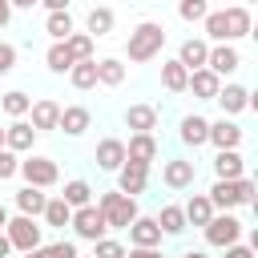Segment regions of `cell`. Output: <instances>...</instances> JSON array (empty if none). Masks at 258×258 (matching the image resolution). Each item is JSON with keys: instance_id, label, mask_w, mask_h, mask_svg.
Wrapping results in <instances>:
<instances>
[{"instance_id": "33", "label": "cell", "mask_w": 258, "mask_h": 258, "mask_svg": "<svg viewBox=\"0 0 258 258\" xmlns=\"http://www.w3.org/2000/svg\"><path fill=\"white\" fill-rule=\"evenodd\" d=\"M44 32H48V40H64L69 32H77V20H73V12H69V8H60V12H48V16H44Z\"/></svg>"}, {"instance_id": "6", "label": "cell", "mask_w": 258, "mask_h": 258, "mask_svg": "<svg viewBox=\"0 0 258 258\" xmlns=\"http://www.w3.org/2000/svg\"><path fill=\"white\" fill-rule=\"evenodd\" d=\"M4 234H8V242H12V250H16V254L44 246V226H40L36 218H28V214H8Z\"/></svg>"}, {"instance_id": "5", "label": "cell", "mask_w": 258, "mask_h": 258, "mask_svg": "<svg viewBox=\"0 0 258 258\" xmlns=\"http://www.w3.org/2000/svg\"><path fill=\"white\" fill-rule=\"evenodd\" d=\"M16 173L24 177V185H36V189L60 185V165L52 157H44V153H20V169Z\"/></svg>"}, {"instance_id": "16", "label": "cell", "mask_w": 258, "mask_h": 258, "mask_svg": "<svg viewBox=\"0 0 258 258\" xmlns=\"http://www.w3.org/2000/svg\"><path fill=\"white\" fill-rule=\"evenodd\" d=\"M56 121H60V101H52V97H32L28 125H32L36 133H48V129H56Z\"/></svg>"}, {"instance_id": "12", "label": "cell", "mask_w": 258, "mask_h": 258, "mask_svg": "<svg viewBox=\"0 0 258 258\" xmlns=\"http://www.w3.org/2000/svg\"><path fill=\"white\" fill-rule=\"evenodd\" d=\"M36 137H40V133L28 125V117H12V121L4 125V149H12V153H32Z\"/></svg>"}, {"instance_id": "28", "label": "cell", "mask_w": 258, "mask_h": 258, "mask_svg": "<svg viewBox=\"0 0 258 258\" xmlns=\"http://www.w3.org/2000/svg\"><path fill=\"white\" fill-rule=\"evenodd\" d=\"M69 85L77 89V93H89V89H97V56H89V60H77L69 73Z\"/></svg>"}, {"instance_id": "54", "label": "cell", "mask_w": 258, "mask_h": 258, "mask_svg": "<svg viewBox=\"0 0 258 258\" xmlns=\"http://www.w3.org/2000/svg\"><path fill=\"white\" fill-rule=\"evenodd\" d=\"M242 4H254V0H242Z\"/></svg>"}, {"instance_id": "35", "label": "cell", "mask_w": 258, "mask_h": 258, "mask_svg": "<svg viewBox=\"0 0 258 258\" xmlns=\"http://www.w3.org/2000/svg\"><path fill=\"white\" fill-rule=\"evenodd\" d=\"M0 109H4V117H28L32 97L24 89H8V93H0Z\"/></svg>"}, {"instance_id": "38", "label": "cell", "mask_w": 258, "mask_h": 258, "mask_svg": "<svg viewBox=\"0 0 258 258\" xmlns=\"http://www.w3.org/2000/svg\"><path fill=\"white\" fill-rule=\"evenodd\" d=\"M206 12H210V0H177V16L185 24H202Z\"/></svg>"}, {"instance_id": "21", "label": "cell", "mask_w": 258, "mask_h": 258, "mask_svg": "<svg viewBox=\"0 0 258 258\" xmlns=\"http://www.w3.org/2000/svg\"><path fill=\"white\" fill-rule=\"evenodd\" d=\"M121 121H125L129 133H153V129H157V109L145 105V101H137V105H129V109L121 113Z\"/></svg>"}, {"instance_id": "46", "label": "cell", "mask_w": 258, "mask_h": 258, "mask_svg": "<svg viewBox=\"0 0 258 258\" xmlns=\"http://www.w3.org/2000/svg\"><path fill=\"white\" fill-rule=\"evenodd\" d=\"M8 24H12V4H8V0H0V32H4Z\"/></svg>"}, {"instance_id": "37", "label": "cell", "mask_w": 258, "mask_h": 258, "mask_svg": "<svg viewBox=\"0 0 258 258\" xmlns=\"http://www.w3.org/2000/svg\"><path fill=\"white\" fill-rule=\"evenodd\" d=\"M64 44H69L73 60H89V56H97V40H93L89 32H69V36H64Z\"/></svg>"}, {"instance_id": "34", "label": "cell", "mask_w": 258, "mask_h": 258, "mask_svg": "<svg viewBox=\"0 0 258 258\" xmlns=\"http://www.w3.org/2000/svg\"><path fill=\"white\" fill-rule=\"evenodd\" d=\"M44 64H48V73L64 77L77 60H73V52H69V44H64V40H52V44H48V52H44Z\"/></svg>"}, {"instance_id": "22", "label": "cell", "mask_w": 258, "mask_h": 258, "mask_svg": "<svg viewBox=\"0 0 258 258\" xmlns=\"http://www.w3.org/2000/svg\"><path fill=\"white\" fill-rule=\"evenodd\" d=\"M113 24H117V12H113L109 4H93V8H89V16H85V32H89L93 40L109 36V32H113Z\"/></svg>"}, {"instance_id": "44", "label": "cell", "mask_w": 258, "mask_h": 258, "mask_svg": "<svg viewBox=\"0 0 258 258\" xmlns=\"http://www.w3.org/2000/svg\"><path fill=\"white\" fill-rule=\"evenodd\" d=\"M125 258H161V246H129Z\"/></svg>"}, {"instance_id": "48", "label": "cell", "mask_w": 258, "mask_h": 258, "mask_svg": "<svg viewBox=\"0 0 258 258\" xmlns=\"http://www.w3.org/2000/svg\"><path fill=\"white\" fill-rule=\"evenodd\" d=\"M8 4H12V12H16V8H20V12H32V8H36V0H8Z\"/></svg>"}, {"instance_id": "2", "label": "cell", "mask_w": 258, "mask_h": 258, "mask_svg": "<svg viewBox=\"0 0 258 258\" xmlns=\"http://www.w3.org/2000/svg\"><path fill=\"white\" fill-rule=\"evenodd\" d=\"M258 185H254V177H214V185H210V202H214V210H238V206H254V194Z\"/></svg>"}, {"instance_id": "36", "label": "cell", "mask_w": 258, "mask_h": 258, "mask_svg": "<svg viewBox=\"0 0 258 258\" xmlns=\"http://www.w3.org/2000/svg\"><path fill=\"white\" fill-rule=\"evenodd\" d=\"M60 198H64L73 210H77V206H89V202H93V185H89L85 177H69L64 189H60Z\"/></svg>"}, {"instance_id": "30", "label": "cell", "mask_w": 258, "mask_h": 258, "mask_svg": "<svg viewBox=\"0 0 258 258\" xmlns=\"http://www.w3.org/2000/svg\"><path fill=\"white\" fill-rule=\"evenodd\" d=\"M242 173H246L242 149H218V157H214V177H242Z\"/></svg>"}, {"instance_id": "31", "label": "cell", "mask_w": 258, "mask_h": 258, "mask_svg": "<svg viewBox=\"0 0 258 258\" xmlns=\"http://www.w3.org/2000/svg\"><path fill=\"white\" fill-rule=\"evenodd\" d=\"M69 218H73V206H69L60 194H56V198H48V202H44V210H40V222H44L48 230H64V226H69Z\"/></svg>"}, {"instance_id": "53", "label": "cell", "mask_w": 258, "mask_h": 258, "mask_svg": "<svg viewBox=\"0 0 258 258\" xmlns=\"http://www.w3.org/2000/svg\"><path fill=\"white\" fill-rule=\"evenodd\" d=\"M77 258H93V254H77Z\"/></svg>"}, {"instance_id": "40", "label": "cell", "mask_w": 258, "mask_h": 258, "mask_svg": "<svg viewBox=\"0 0 258 258\" xmlns=\"http://www.w3.org/2000/svg\"><path fill=\"white\" fill-rule=\"evenodd\" d=\"M44 254H48V258H77L81 250H77V238H60V242L44 246Z\"/></svg>"}, {"instance_id": "13", "label": "cell", "mask_w": 258, "mask_h": 258, "mask_svg": "<svg viewBox=\"0 0 258 258\" xmlns=\"http://www.w3.org/2000/svg\"><path fill=\"white\" fill-rule=\"evenodd\" d=\"M113 177H117V189H121V194L141 198L145 185H149V165H141V161H121V169H117Z\"/></svg>"}, {"instance_id": "11", "label": "cell", "mask_w": 258, "mask_h": 258, "mask_svg": "<svg viewBox=\"0 0 258 258\" xmlns=\"http://www.w3.org/2000/svg\"><path fill=\"white\" fill-rule=\"evenodd\" d=\"M206 69L218 73V77H234V73L242 69V52H238V44H210V52H206Z\"/></svg>"}, {"instance_id": "25", "label": "cell", "mask_w": 258, "mask_h": 258, "mask_svg": "<svg viewBox=\"0 0 258 258\" xmlns=\"http://www.w3.org/2000/svg\"><path fill=\"white\" fill-rule=\"evenodd\" d=\"M44 202H48V194H44V189H36V185H20V189L12 194V206H16V214H28V218H40Z\"/></svg>"}, {"instance_id": "3", "label": "cell", "mask_w": 258, "mask_h": 258, "mask_svg": "<svg viewBox=\"0 0 258 258\" xmlns=\"http://www.w3.org/2000/svg\"><path fill=\"white\" fill-rule=\"evenodd\" d=\"M93 202H97V210H101V218H105L109 230H125V226L141 214V210H137V198H129V194H121V189H105V194H97Z\"/></svg>"}, {"instance_id": "43", "label": "cell", "mask_w": 258, "mask_h": 258, "mask_svg": "<svg viewBox=\"0 0 258 258\" xmlns=\"http://www.w3.org/2000/svg\"><path fill=\"white\" fill-rule=\"evenodd\" d=\"M222 258H254V246H250V242H234V246H222Z\"/></svg>"}, {"instance_id": "29", "label": "cell", "mask_w": 258, "mask_h": 258, "mask_svg": "<svg viewBox=\"0 0 258 258\" xmlns=\"http://www.w3.org/2000/svg\"><path fill=\"white\" fill-rule=\"evenodd\" d=\"M185 81H189V69H185L177 56L161 60V89H165V93H185Z\"/></svg>"}, {"instance_id": "7", "label": "cell", "mask_w": 258, "mask_h": 258, "mask_svg": "<svg viewBox=\"0 0 258 258\" xmlns=\"http://www.w3.org/2000/svg\"><path fill=\"white\" fill-rule=\"evenodd\" d=\"M69 230H73V238H77V242H97V238H105V234H109V226H105V218H101L97 202L77 206V210H73V218H69Z\"/></svg>"}, {"instance_id": "24", "label": "cell", "mask_w": 258, "mask_h": 258, "mask_svg": "<svg viewBox=\"0 0 258 258\" xmlns=\"http://www.w3.org/2000/svg\"><path fill=\"white\" fill-rule=\"evenodd\" d=\"M125 77H129V69H125L121 56H101V60H97V85H105V89H121Z\"/></svg>"}, {"instance_id": "10", "label": "cell", "mask_w": 258, "mask_h": 258, "mask_svg": "<svg viewBox=\"0 0 258 258\" xmlns=\"http://www.w3.org/2000/svg\"><path fill=\"white\" fill-rule=\"evenodd\" d=\"M242 137H246V129L238 125V117H218V121H210L206 145H214V149H242Z\"/></svg>"}, {"instance_id": "27", "label": "cell", "mask_w": 258, "mask_h": 258, "mask_svg": "<svg viewBox=\"0 0 258 258\" xmlns=\"http://www.w3.org/2000/svg\"><path fill=\"white\" fill-rule=\"evenodd\" d=\"M153 218H157V226H161V234H165V238H181V234L189 230V226H185V214H181V206H177V202L161 206Z\"/></svg>"}, {"instance_id": "51", "label": "cell", "mask_w": 258, "mask_h": 258, "mask_svg": "<svg viewBox=\"0 0 258 258\" xmlns=\"http://www.w3.org/2000/svg\"><path fill=\"white\" fill-rule=\"evenodd\" d=\"M4 222H8V206L0 202V230H4Z\"/></svg>"}, {"instance_id": "49", "label": "cell", "mask_w": 258, "mask_h": 258, "mask_svg": "<svg viewBox=\"0 0 258 258\" xmlns=\"http://www.w3.org/2000/svg\"><path fill=\"white\" fill-rule=\"evenodd\" d=\"M20 258H48V254H44V246H36V250H24Z\"/></svg>"}, {"instance_id": "47", "label": "cell", "mask_w": 258, "mask_h": 258, "mask_svg": "<svg viewBox=\"0 0 258 258\" xmlns=\"http://www.w3.org/2000/svg\"><path fill=\"white\" fill-rule=\"evenodd\" d=\"M12 254H16V250H12V242H8V234L0 230V258H12Z\"/></svg>"}, {"instance_id": "9", "label": "cell", "mask_w": 258, "mask_h": 258, "mask_svg": "<svg viewBox=\"0 0 258 258\" xmlns=\"http://www.w3.org/2000/svg\"><path fill=\"white\" fill-rule=\"evenodd\" d=\"M214 101H218L222 117H242L246 109H254V93L246 85H238V81H222V89H218Z\"/></svg>"}, {"instance_id": "39", "label": "cell", "mask_w": 258, "mask_h": 258, "mask_svg": "<svg viewBox=\"0 0 258 258\" xmlns=\"http://www.w3.org/2000/svg\"><path fill=\"white\" fill-rule=\"evenodd\" d=\"M93 258H125V246H121L117 238H109V234H105V238H97V242H93Z\"/></svg>"}, {"instance_id": "18", "label": "cell", "mask_w": 258, "mask_h": 258, "mask_svg": "<svg viewBox=\"0 0 258 258\" xmlns=\"http://www.w3.org/2000/svg\"><path fill=\"white\" fill-rule=\"evenodd\" d=\"M161 157V145L153 133H129L125 141V161H141V165H153Z\"/></svg>"}, {"instance_id": "41", "label": "cell", "mask_w": 258, "mask_h": 258, "mask_svg": "<svg viewBox=\"0 0 258 258\" xmlns=\"http://www.w3.org/2000/svg\"><path fill=\"white\" fill-rule=\"evenodd\" d=\"M16 169H20V153H12V149H0V181L16 177Z\"/></svg>"}, {"instance_id": "42", "label": "cell", "mask_w": 258, "mask_h": 258, "mask_svg": "<svg viewBox=\"0 0 258 258\" xmlns=\"http://www.w3.org/2000/svg\"><path fill=\"white\" fill-rule=\"evenodd\" d=\"M16 44H8V40H0V77H8L12 69H16Z\"/></svg>"}, {"instance_id": "26", "label": "cell", "mask_w": 258, "mask_h": 258, "mask_svg": "<svg viewBox=\"0 0 258 258\" xmlns=\"http://www.w3.org/2000/svg\"><path fill=\"white\" fill-rule=\"evenodd\" d=\"M206 52H210V40H206V36H185V40L177 44V60H181L185 69H202V64H206Z\"/></svg>"}, {"instance_id": "32", "label": "cell", "mask_w": 258, "mask_h": 258, "mask_svg": "<svg viewBox=\"0 0 258 258\" xmlns=\"http://www.w3.org/2000/svg\"><path fill=\"white\" fill-rule=\"evenodd\" d=\"M181 214H185V226H198V230H202V226L214 218V202H210L206 194H194V198L181 206Z\"/></svg>"}, {"instance_id": "4", "label": "cell", "mask_w": 258, "mask_h": 258, "mask_svg": "<svg viewBox=\"0 0 258 258\" xmlns=\"http://www.w3.org/2000/svg\"><path fill=\"white\" fill-rule=\"evenodd\" d=\"M242 234H246V222H242L234 210H214V218L202 226V238H206V246H214V250L242 242Z\"/></svg>"}, {"instance_id": "17", "label": "cell", "mask_w": 258, "mask_h": 258, "mask_svg": "<svg viewBox=\"0 0 258 258\" xmlns=\"http://www.w3.org/2000/svg\"><path fill=\"white\" fill-rule=\"evenodd\" d=\"M206 133H210V117H202V113H185L177 121V141L185 149H202L206 145Z\"/></svg>"}, {"instance_id": "8", "label": "cell", "mask_w": 258, "mask_h": 258, "mask_svg": "<svg viewBox=\"0 0 258 258\" xmlns=\"http://www.w3.org/2000/svg\"><path fill=\"white\" fill-rule=\"evenodd\" d=\"M194 181H198V165L189 157H165L161 161V185L165 189L181 194V189H194Z\"/></svg>"}, {"instance_id": "15", "label": "cell", "mask_w": 258, "mask_h": 258, "mask_svg": "<svg viewBox=\"0 0 258 258\" xmlns=\"http://www.w3.org/2000/svg\"><path fill=\"white\" fill-rule=\"evenodd\" d=\"M125 230H129V246H161L165 242V234H161V226H157L153 214H137Z\"/></svg>"}, {"instance_id": "23", "label": "cell", "mask_w": 258, "mask_h": 258, "mask_svg": "<svg viewBox=\"0 0 258 258\" xmlns=\"http://www.w3.org/2000/svg\"><path fill=\"white\" fill-rule=\"evenodd\" d=\"M226 28H230V44H238L242 36H250V32H254L250 4H230V8H226Z\"/></svg>"}, {"instance_id": "50", "label": "cell", "mask_w": 258, "mask_h": 258, "mask_svg": "<svg viewBox=\"0 0 258 258\" xmlns=\"http://www.w3.org/2000/svg\"><path fill=\"white\" fill-rule=\"evenodd\" d=\"M181 258H210V254H206V250H194V246H189V250H181Z\"/></svg>"}, {"instance_id": "45", "label": "cell", "mask_w": 258, "mask_h": 258, "mask_svg": "<svg viewBox=\"0 0 258 258\" xmlns=\"http://www.w3.org/2000/svg\"><path fill=\"white\" fill-rule=\"evenodd\" d=\"M36 4H40L44 12H60V8H69L73 0H36Z\"/></svg>"}, {"instance_id": "1", "label": "cell", "mask_w": 258, "mask_h": 258, "mask_svg": "<svg viewBox=\"0 0 258 258\" xmlns=\"http://www.w3.org/2000/svg\"><path fill=\"white\" fill-rule=\"evenodd\" d=\"M165 40H169V32H165V24H161V20H137V24L129 28V40H125V56H129L133 64H145V60L161 56Z\"/></svg>"}, {"instance_id": "19", "label": "cell", "mask_w": 258, "mask_h": 258, "mask_svg": "<svg viewBox=\"0 0 258 258\" xmlns=\"http://www.w3.org/2000/svg\"><path fill=\"white\" fill-rule=\"evenodd\" d=\"M222 89V77L210 73L206 64L202 69H189V81H185V93H194V101H214Z\"/></svg>"}, {"instance_id": "52", "label": "cell", "mask_w": 258, "mask_h": 258, "mask_svg": "<svg viewBox=\"0 0 258 258\" xmlns=\"http://www.w3.org/2000/svg\"><path fill=\"white\" fill-rule=\"evenodd\" d=\"M0 149H4V125H0Z\"/></svg>"}, {"instance_id": "20", "label": "cell", "mask_w": 258, "mask_h": 258, "mask_svg": "<svg viewBox=\"0 0 258 258\" xmlns=\"http://www.w3.org/2000/svg\"><path fill=\"white\" fill-rule=\"evenodd\" d=\"M89 125H93V113H89L85 105H60V121H56V129H60L64 137H85Z\"/></svg>"}, {"instance_id": "55", "label": "cell", "mask_w": 258, "mask_h": 258, "mask_svg": "<svg viewBox=\"0 0 258 258\" xmlns=\"http://www.w3.org/2000/svg\"><path fill=\"white\" fill-rule=\"evenodd\" d=\"M161 258H165V254H161Z\"/></svg>"}, {"instance_id": "14", "label": "cell", "mask_w": 258, "mask_h": 258, "mask_svg": "<svg viewBox=\"0 0 258 258\" xmlns=\"http://www.w3.org/2000/svg\"><path fill=\"white\" fill-rule=\"evenodd\" d=\"M121 161H125V141H121V137H101L97 149H93V165H97L101 173H117Z\"/></svg>"}]
</instances>
